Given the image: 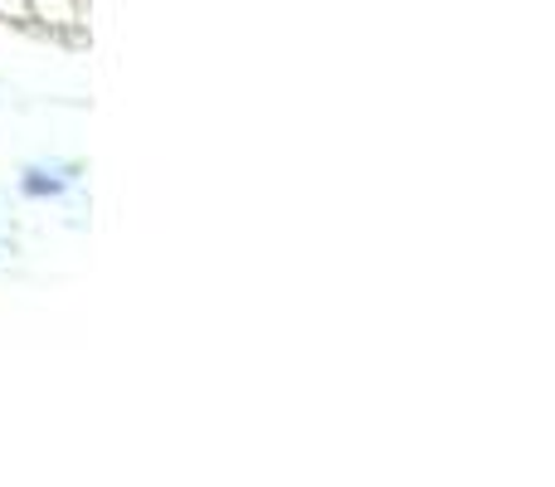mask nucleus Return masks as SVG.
Instances as JSON below:
<instances>
[{
    "mask_svg": "<svg viewBox=\"0 0 555 487\" xmlns=\"http://www.w3.org/2000/svg\"><path fill=\"white\" fill-rule=\"evenodd\" d=\"M20 185H25V195H59L64 191V185H59L54 176H44V171H25V181Z\"/></svg>",
    "mask_w": 555,
    "mask_h": 487,
    "instance_id": "obj_1",
    "label": "nucleus"
}]
</instances>
